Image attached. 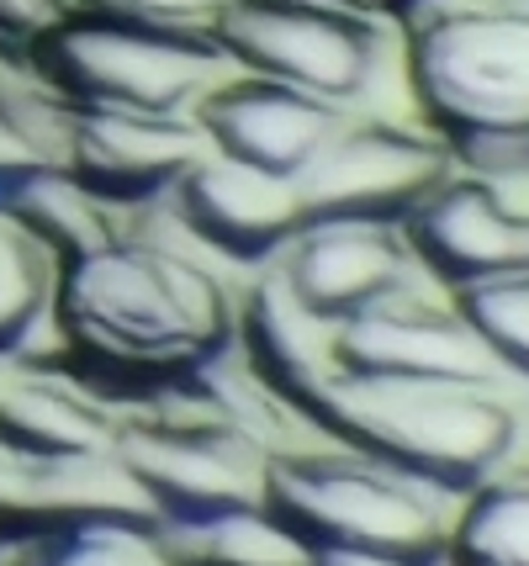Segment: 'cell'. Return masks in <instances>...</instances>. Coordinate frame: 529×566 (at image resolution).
<instances>
[{
  "label": "cell",
  "mask_w": 529,
  "mask_h": 566,
  "mask_svg": "<svg viewBox=\"0 0 529 566\" xmlns=\"http://www.w3.org/2000/svg\"><path fill=\"white\" fill-rule=\"evenodd\" d=\"M59 349L85 355L91 370L191 376L233 339V302L202 260L144 239H106L59 260L53 281Z\"/></svg>",
  "instance_id": "1"
},
{
  "label": "cell",
  "mask_w": 529,
  "mask_h": 566,
  "mask_svg": "<svg viewBox=\"0 0 529 566\" xmlns=\"http://www.w3.org/2000/svg\"><path fill=\"white\" fill-rule=\"evenodd\" d=\"M403 49L413 112L472 175L529 170V6L429 0Z\"/></svg>",
  "instance_id": "2"
},
{
  "label": "cell",
  "mask_w": 529,
  "mask_h": 566,
  "mask_svg": "<svg viewBox=\"0 0 529 566\" xmlns=\"http://www.w3.org/2000/svg\"><path fill=\"white\" fill-rule=\"evenodd\" d=\"M307 419L334 444H350L360 455H377L455 493L493 482L519 444L514 408L487 381L339 370L307 402Z\"/></svg>",
  "instance_id": "3"
},
{
  "label": "cell",
  "mask_w": 529,
  "mask_h": 566,
  "mask_svg": "<svg viewBox=\"0 0 529 566\" xmlns=\"http://www.w3.org/2000/svg\"><path fill=\"white\" fill-rule=\"evenodd\" d=\"M265 503L303 535L307 551L355 545V551L429 556L451 551L466 493L328 440L297 455H276Z\"/></svg>",
  "instance_id": "4"
},
{
  "label": "cell",
  "mask_w": 529,
  "mask_h": 566,
  "mask_svg": "<svg viewBox=\"0 0 529 566\" xmlns=\"http://www.w3.org/2000/svg\"><path fill=\"white\" fill-rule=\"evenodd\" d=\"M32 53L64 106L149 117H197V106L233 74L212 32H170L106 17L53 22Z\"/></svg>",
  "instance_id": "5"
},
{
  "label": "cell",
  "mask_w": 529,
  "mask_h": 566,
  "mask_svg": "<svg viewBox=\"0 0 529 566\" xmlns=\"http://www.w3.org/2000/svg\"><path fill=\"white\" fill-rule=\"evenodd\" d=\"M212 38L233 70L292 85L324 106L371 96L387 59L377 27L350 0H223Z\"/></svg>",
  "instance_id": "6"
},
{
  "label": "cell",
  "mask_w": 529,
  "mask_h": 566,
  "mask_svg": "<svg viewBox=\"0 0 529 566\" xmlns=\"http://www.w3.org/2000/svg\"><path fill=\"white\" fill-rule=\"evenodd\" d=\"M445 175H451V154L424 123L366 117V123L334 127L328 144L297 170L292 186L303 201V222H403Z\"/></svg>",
  "instance_id": "7"
},
{
  "label": "cell",
  "mask_w": 529,
  "mask_h": 566,
  "mask_svg": "<svg viewBox=\"0 0 529 566\" xmlns=\"http://www.w3.org/2000/svg\"><path fill=\"white\" fill-rule=\"evenodd\" d=\"M413 260L455 292L529 271V207H514L487 175H445L403 218Z\"/></svg>",
  "instance_id": "8"
},
{
  "label": "cell",
  "mask_w": 529,
  "mask_h": 566,
  "mask_svg": "<svg viewBox=\"0 0 529 566\" xmlns=\"http://www.w3.org/2000/svg\"><path fill=\"white\" fill-rule=\"evenodd\" d=\"M413 249L403 222H360V218H313L297 239L281 249V281L303 296L313 313L345 323L350 313L381 296L403 292L413 271Z\"/></svg>",
  "instance_id": "9"
},
{
  "label": "cell",
  "mask_w": 529,
  "mask_h": 566,
  "mask_svg": "<svg viewBox=\"0 0 529 566\" xmlns=\"http://www.w3.org/2000/svg\"><path fill=\"white\" fill-rule=\"evenodd\" d=\"M170 201L186 239L233 260H276L303 228V201L292 180L223 159L212 148L170 186Z\"/></svg>",
  "instance_id": "10"
},
{
  "label": "cell",
  "mask_w": 529,
  "mask_h": 566,
  "mask_svg": "<svg viewBox=\"0 0 529 566\" xmlns=\"http://www.w3.org/2000/svg\"><path fill=\"white\" fill-rule=\"evenodd\" d=\"M339 123H345L339 106H324L292 85H276V80H260L244 70H233L197 106V127H202L212 154L281 175V180H297V170L328 144V133Z\"/></svg>",
  "instance_id": "11"
},
{
  "label": "cell",
  "mask_w": 529,
  "mask_h": 566,
  "mask_svg": "<svg viewBox=\"0 0 529 566\" xmlns=\"http://www.w3.org/2000/svg\"><path fill=\"white\" fill-rule=\"evenodd\" d=\"M22 566H186L176 535L159 518H80L27 541Z\"/></svg>",
  "instance_id": "12"
},
{
  "label": "cell",
  "mask_w": 529,
  "mask_h": 566,
  "mask_svg": "<svg viewBox=\"0 0 529 566\" xmlns=\"http://www.w3.org/2000/svg\"><path fill=\"white\" fill-rule=\"evenodd\" d=\"M53 254L6 201H0V355H22L38 323L53 318Z\"/></svg>",
  "instance_id": "13"
},
{
  "label": "cell",
  "mask_w": 529,
  "mask_h": 566,
  "mask_svg": "<svg viewBox=\"0 0 529 566\" xmlns=\"http://www.w3.org/2000/svg\"><path fill=\"white\" fill-rule=\"evenodd\" d=\"M451 551L455 566H529V471L466 493Z\"/></svg>",
  "instance_id": "14"
},
{
  "label": "cell",
  "mask_w": 529,
  "mask_h": 566,
  "mask_svg": "<svg viewBox=\"0 0 529 566\" xmlns=\"http://www.w3.org/2000/svg\"><path fill=\"white\" fill-rule=\"evenodd\" d=\"M455 307L498 366L529 376V271L477 281V286L455 292Z\"/></svg>",
  "instance_id": "15"
},
{
  "label": "cell",
  "mask_w": 529,
  "mask_h": 566,
  "mask_svg": "<svg viewBox=\"0 0 529 566\" xmlns=\"http://www.w3.org/2000/svg\"><path fill=\"white\" fill-rule=\"evenodd\" d=\"M307 566H455V551L398 556V551H355V545H313Z\"/></svg>",
  "instance_id": "16"
},
{
  "label": "cell",
  "mask_w": 529,
  "mask_h": 566,
  "mask_svg": "<svg viewBox=\"0 0 529 566\" xmlns=\"http://www.w3.org/2000/svg\"><path fill=\"white\" fill-rule=\"evenodd\" d=\"M0 535H6V524H0Z\"/></svg>",
  "instance_id": "17"
}]
</instances>
